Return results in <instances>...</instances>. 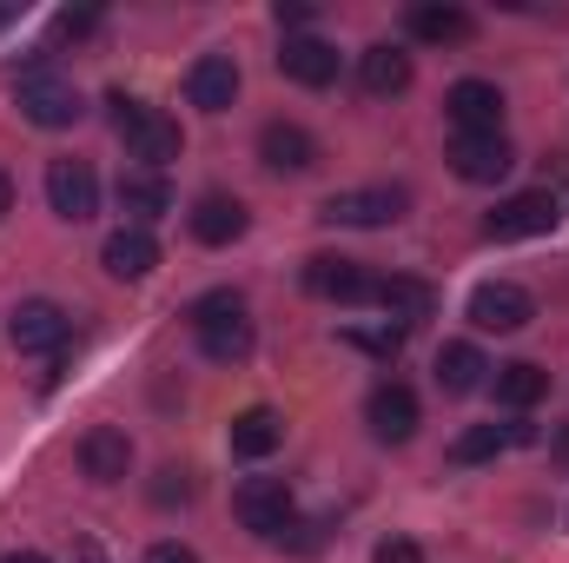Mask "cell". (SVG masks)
I'll return each instance as SVG.
<instances>
[{
  "instance_id": "obj_1",
  "label": "cell",
  "mask_w": 569,
  "mask_h": 563,
  "mask_svg": "<svg viewBox=\"0 0 569 563\" xmlns=\"http://www.w3.org/2000/svg\"><path fill=\"white\" fill-rule=\"evenodd\" d=\"M107 107H113V134L127 140L133 159H146V172H159V166H172V159L186 152L179 120H166L159 107H146V100H133V93H107Z\"/></svg>"
},
{
  "instance_id": "obj_2",
  "label": "cell",
  "mask_w": 569,
  "mask_h": 563,
  "mask_svg": "<svg viewBox=\"0 0 569 563\" xmlns=\"http://www.w3.org/2000/svg\"><path fill=\"white\" fill-rule=\"evenodd\" d=\"M13 100H20V113H27L33 127H47V134H53V127H73V120L87 113V107H80V87H73L53 60H33V67L13 80Z\"/></svg>"
},
{
  "instance_id": "obj_3",
  "label": "cell",
  "mask_w": 569,
  "mask_h": 563,
  "mask_svg": "<svg viewBox=\"0 0 569 563\" xmlns=\"http://www.w3.org/2000/svg\"><path fill=\"white\" fill-rule=\"evenodd\" d=\"M405 206H411L405 186H351V192H331V199L318 206V219H325V226H358V233H371V226L405 219Z\"/></svg>"
},
{
  "instance_id": "obj_4",
  "label": "cell",
  "mask_w": 569,
  "mask_h": 563,
  "mask_svg": "<svg viewBox=\"0 0 569 563\" xmlns=\"http://www.w3.org/2000/svg\"><path fill=\"white\" fill-rule=\"evenodd\" d=\"M7 338L20 358H60L67 352V312L53 298H20L7 318Z\"/></svg>"
},
{
  "instance_id": "obj_5",
  "label": "cell",
  "mask_w": 569,
  "mask_h": 563,
  "mask_svg": "<svg viewBox=\"0 0 569 563\" xmlns=\"http://www.w3.org/2000/svg\"><path fill=\"white\" fill-rule=\"evenodd\" d=\"M47 206L67 226H87L100 213V172L87 159H47Z\"/></svg>"
},
{
  "instance_id": "obj_6",
  "label": "cell",
  "mask_w": 569,
  "mask_h": 563,
  "mask_svg": "<svg viewBox=\"0 0 569 563\" xmlns=\"http://www.w3.org/2000/svg\"><path fill=\"white\" fill-rule=\"evenodd\" d=\"M557 219H563L557 192H517V199H503V206L483 219V239H497V246H510V239H543Z\"/></svg>"
},
{
  "instance_id": "obj_7",
  "label": "cell",
  "mask_w": 569,
  "mask_h": 563,
  "mask_svg": "<svg viewBox=\"0 0 569 563\" xmlns=\"http://www.w3.org/2000/svg\"><path fill=\"white\" fill-rule=\"evenodd\" d=\"M510 166H517V146L503 134H450V172L457 179L497 186V179H510Z\"/></svg>"
},
{
  "instance_id": "obj_8",
  "label": "cell",
  "mask_w": 569,
  "mask_h": 563,
  "mask_svg": "<svg viewBox=\"0 0 569 563\" xmlns=\"http://www.w3.org/2000/svg\"><path fill=\"white\" fill-rule=\"evenodd\" d=\"M530 318H537V298L517 279H483L470 292V325L477 332H523Z\"/></svg>"
},
{
  "instance_id": "obj_9",
  "label": "cell",
  "mask_w": 569,
  "mask_h": 563,
  "mask_svg": "<svg viewBox=\"0 0 569 563\" xmlns=\"http://www.w3.org/2000/svg\"><path fill=\"white\" fill-rule=\"evenodd\" d=\"M371 285L378 279H371L358 259H345V253H311V259H305V292L325 298V305H365Z\"/></svg>"
},
{
  "instance_id": "obj_10",
  "label": "cell",
  "mask_w": 569,
  "mask_h": 563,
  "mask_svg": "<svg viewBox=\"0 0 569 563\" xmlns=\"http://www.w3.org/2000/svg\"><path fill=\"white\" fill-rule=\"evenodd\" d=\"M232 511H239V524L252 537H272L279 544V531L291 524V491H284V477H246L239 497H232Z\"/></svg>"
},
{
  "instance_id": "obj_11",
  "label": "cell",
  "mask_w": 569,
  "mask_h": 563,
  "mask_svg": "<svg viewBox=\"0 0 569 563\" xmlns=\"http://www.w3.org/2000/svg\"><path fill=\"white\" fill-rule=\"evenodd\" d=\"M186 100H192L199 113H226V107L239 100V60H232V53H199V60L186 67Z\"/></svg>"
},
{
  "instance_id": "obj_12",
  "label": "cell",
  "mask_w": 569,
  "mask_h": 563,
  "mask_svg": "<svg viewBox=\"0 0 569 563\" xmlns=\"http://www.w3.org/2000/svg\"><path fill=\"white\" fill-rule=\"evenodd\" d=\"M443 113L457 134H503V93L490 80H457L443 93Z\"/></svg>"
},
{
  "instance_id": "obj_13",
  "label": "cell",
  "mask_w": 569,
  "mask_h": 563,
  "mask_svg": "<svg viewBox=\"0 0 569 563\" xmlns=\"http://www.w3.org/2000/svg\"><path fill=\"white\" fill-rule=\"evenodd\" d=\"M365 418H371V437H385V444H411V437H418V392L398 385V378H385V385L365 398Z\"/></svg>"
},
{
  "instance_id": "obj_14",
  "label": "cell",
  "mask_w": 569,
  "mask_h": 563,
  "mask_svg": "<svg viewBox=\"0 0 569 563\" xmlns=\"http://www.w3.org/2000/svg\"><path fill=\"white\" fill-rule=\"evenodd\" d=\"M279 73L291 80V87H331L338 80V47L331 40H311V33H291L279 47Z\"/></svg>"
},
{
  "instance_id": "obj_15",
  "label": "cell",
  "mask_w": 569,
  "mask_h": 563,
  "mask_svg": "<svg viewBox=\"0 0 569 563\" xmlns=\"http://www.w3.org/2000/svg\"><path fill=\"white\" fill-rule=\"evenodd\" d=\"M80 471H87L93 484H120V477L133 471V437H127L120 424H93V431L80 437Z\"/></svg>"
},
{
  "instance_id": "obj_16",
  "label": "cell",
  "mask_w": 569,
  "mask_h": 563,
  "mask_svg": "<svg viewBox=\"0 0 569 563\" xmlns=\"http://www.w3.org/2000/svg\"><path fill=\"white\" fill-rule=\"evenodd\" d=\"M246 226H252L246 199H232V192H199V206H192V239H199V246H232V239H246Z\"/></svg>"
},
{
  "instance_id": "obj_17",
  "label": "cell",
  "mask_w": 569,
  "mask_h": 563,
  "mask_svg": "<svg viewBox=\"0 0 569 563\" xmlns=\"http://www.w3.org/2000/svg\"><path fill=\"white\" fill-rule=\"evenodd\" d=\"M100 266L113 273V279H146L152 266H159V239L146 233V226H120V233H107V246H100Z\"/></svg>"
},
{
  "instance_id": "obj_18",
  "label": "cell",
  "mask_w": 569,
  "mask_h": 563,
  "mask_svg": "<svg viewBox=\"0 0 569 563\" xmlns=\"http://www.w3.org/2000/svg\"><path fill=\"white\" fill-rule=\"evenodd\" d=\"M358 87H365L371 100L405 93V87H411V53H405V47H391V40L365 47V53H358Z\"/></svg>"
},
{
  "instance_id": "obj_19",
  "label": "cell",
  "mask_w": 569,
  "mask_h": 563,
  "mask_svg": "<svg viewBox=\"0 0 569 563\" xmlns=\"http://www.w3.org/2000/svg\"><path fill=\"white\" fill-rule=\"evenodd\" d=\"M259 159H266L272 172H311V166H318V140H311L298 120H272V127L259 134Z\"/></svg>"
},
{
  "instance_id": "obj_20",
  "label": "cell",
  "mask_w": 569,
  "mask_h": 563,
  "mask_svg": "<svg viewBox=\"0 0 569 563\" xmlns=\"http://www.w3.org/2000/svg\"><path fill=\"white\" fill-rule=\"evenodd\" d=\"M371 298L385 305V318H398V332H411V325H425L430 312H437V292L425 279H405V273H391V279L371 285Z\"/></svg>"
},
{
  "instance_id": "obj_21",
  "label": "cell",
  "mask_w": 569,
  "mask_h": 563,
  "mask_svg": "<svg viewBox=\"0 0 569 563\" xmlns=\"http://www.w3.org/2000/svg\"><path fill=\"white\" fill-rule=\"evenodd\" d=\"M226 437H232V457H252V464H259V457H272V451L284 444V418L272 412V405H252V412L232 418Z\"/></svg>"
},
{
  "instance_id": "obj_22",
  "label": "cell",
  "mask_w": 569,
  "mask_h": 563,
  "mask_svg": "<svg viewBox=\"0 0 569 563\" xmlns=\"http://www.w3.org/2000/svg\"><path fill=\"white\" fill-rule=\"evenodd\" d=\"M120 213H127L133 226L166 219V213H172V186H166V172H120Z\"/></svg>"
},
{
  "instance_id": "obj_23",
  "label": "cell",
  "mask_w": 569,
  "mask_h": 563,
  "mask_svg": "<svg viewBox=\"0 0 569 563\" xmlns=\"http://www.w3.org/2000/svg\"><path fill=\"white\" fill-rule=\"evenodd\" d=\"M497 405L503 412H530V405H543L550 398V372L543 365H530V358H517V365H497Z\"/></svg>"
},
{
  "instance_id": "obj_24",
  "label": "cell",
  "mask_w": 569,
  "mask_h": 563,
  "mask_svg": "<svg viewBox=\"0 0 569 563\" xmlns=\"http://www.w3.org/2000/svg\"><path fill=\"white\" fill-rule=\"evenodd\" d=\"M199 345H206L212 365H246V358H252V318H246V312L212 318V325H199Z\"/></svg>"
},
{
  "instance_id": "obj_25",
  "label": "cell",
  "mask_w": 569,
  "mask_h": 563,
  "mask_svg": "<svg viewBox=\"0 0 569 563\" xmlns=\"http://www.w3.org/2000/svg\"><path fill=\"white\" fill-rule=\"evenodd\" d=\"M483 372H490V365H483V352H477V345H463V338L437 352V385H443L450 398H470V392L483 385Z\"/></svg>"
},
{
  "instance_id": "obj_26",
  "label": "cell",
  "mask_w": 569,
  "mask_h": 563,
  "mask_svg": "<svg viewBox=\"0 0 569 563\" xmlns=\"http://www.w3.org/2000/svg\"><path fill=\"white\" fill-rule=\"evenodd\" d=\"M470 27H477V20H470V13H463V7H411V33H418V40H430V47H457V40H470Z\"/></svg>"
},
{
  "instance_id": "obj_27",
  "label": "cell",
  "mask_w": 569,
  "mask_h": 563,
  "mask_svg": "<svg viewBox=\"0 0 569 563\" xmlns=\"http://www.w3.org/2000/svg\"><path fill=\"white\" fill-rule=\"evenodd\" d=\"M497 451H510V424H470L450 444V464H490Z\"/></svg>"
},
{
  "instance_id": "obj_28",
  "label": "cell",
  "mask_w": 569,
  "mask_h": 563,
  "mask_svg": "<svg viewBox=\"0 0 569 563\" xmlns=\"http://www.w3.org/2000/svg\"><path fill=\"white\" fill-rule=\"evenodd\" d=\"M232 312H246V298H239V292H206V298H192V312H186V318H192V332H199V325L232 318Z\"/></svg>"
},
{
  "instance_id": "obj_29",
  "label": "cell",
  "mask_w": 569,
  "mask_h": 563,
  "mask_svg": "<svg viewBox=\"0 0 569 563\" xmlns=\"http://www.w3.org/2000/svg\"><path fill=\"white\" fill-rule=\"evenodd\" d=\"M345 345H358V352H371V358H398V352H405V332H398V325H385V332H345Z\"/></svg>"
},
{
  "instance_id": "obj_30",
  "label": "cell",
  "mask_w": 569,
  "mask_h": 563,
  "mask_svg": "<svg viewBox=\"0 0 569 563\" xmlns=\"http://www.w3.org/2000/svg\"><path fill=\"white\" fill-rule=\"evenodd\" d=\"M192 497V471H159V484H152V504H186Z\"/></svg>"
},
{
  "instance_id": "obj_31",
  "label": "cell",
  "mask_w": 569,
  "mask_h": 563,
  "mask_svg": "<svg viewBox=\"0 0 569 563\" xmlns=\"http://www.w3.org/2000/svg\"><path fill=\"white\" fill-rule=\"evenodd\" d=\"M93 27H100V13H93V7H80V13H73V7H67V13H60V20H53V33H60V40H87V33H93Z\"/></svg>"
},
{
  "instance_id": "obj_32",
  "label": "cell",
  "mask_w": 569,
  "mask_h": 563,
  "mask_svg": "<svg viewBox=\"0 0 569 563\" xmlns=\"http://www.w3.org/2000/svg\"><path fill=\"white\" fill-rule=\"evenodd\" d=\"M371 563H425V551H418L411 537H385V544H378V557H371Z\"/></svg>"
},
{
  "instance_id": "obj_33",
  "label": "cell",
  "mask_w": 569,
  "mask_h": 563,
  "mask_svg": "<svg viewBox=\"0 0 569 563\" xmlns=\"http://www.w3.org/2000/svg\"><path fill=\"white\" fill-rule=\"evenodd\" d=\"M146 563H199V551H192V544H179V537H166V544H152V551H146Z\"/></svg>"
},
{
  "instance_id": "obj_34",
  "label": "cell",
  "mask_w": 569,
  "mask_h": 563,
  "mask_svg": "<svg viewBox=\"0 0 569 563\" xmlns=\"http://www.w3.org/2000/svg\"><path fill=\"white\" fill-rule=\"evenodd\" d=\"M279 27H284V40H291L298 27H311V7L305 0H279Z\"/></svg>"
},
{
  "instance_id": "obj_35",
  "label": "cell",
  "mask_w": 569,
  "mask_h": 563,
  "mask_svg": "<svg viewBox=\"0 0 569 563\" xmlns=\"http://www.w3.org/2000/svg\"><path fill=\"white\" fill-rule=\"evenodd\" d=\"M13 213V179H7V166H0V219Z\"/></svg>"
},
{
  "instance_id": "obj_36",
  "label": "cell",
  "mask_w": 569,
  "mask_h": 563,
  "mask_svg": "<svg viewBox=\"0 0 569 563\" xmlns=\"http://www.w3.org/2000/svg\"><path fill=\"white\" fill-rule=\"evenodd\" d=\"M550 451H557V464L569 471V431H557V444H550Z\"/></svg>"
},
{
  "instance_id": "obj_37",
  "label": "cell",
  "mask_w": 569,
  "mask_h": 563,
  "mask_svg": "<svg viewBox=\"0 0 569 563\" xmlns=\"http://www.w3.org/2000/svg\"><path fill=\"white\" fill-rule=\"evenodd\" d=\"M73 563H107V557H100L93 544H80V551H73Z\"/></svg>"
},
{
  "instance_id": "obj_38",
  "label": "cell",
  "mask_w": 569,
  "mask_h": 563,
  "mask_svg": "<svg viewBox=\"0 0 569 563\" xmlns=\"http://www.w3.org/2000/svg\"><path fill=\"white\" fill-rule=\"evenodd\" d=\"M0 563H47L40 551H13V557H0Z\"/></svg>"
}]
</instances>
